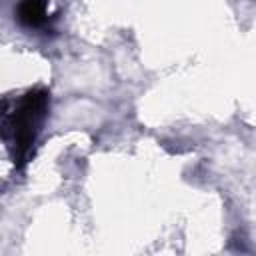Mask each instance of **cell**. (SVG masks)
<instances>
[{
	"mask_svg": "<svg viewBox=\"0 0 256 256\" xmlns=\"http://www.w3.org/2000/svg\"><path fill=\"white\" fill-rule=\"evenodd\" d=\"M48 90L44 88H32L28 90L12 114L6 116L4 122V138L10 140L12 154L18 162H26L32 144L36 140V134L46 118L48 110Z\"/></svg>",
	"mask_w": 256,
	"mask_h": 256,
	"instance_id": "6da1fadb",
	"label": "cell"
},
{
	"mask_svg": "<svg viewBox=\"0 0 256 256\" xmlns=\"http://www.w3.org/2000/svg\"><path fill=\"white\" fill-rule=\"evenodd\" d=\"M46 6L48 0H20L16 8V16L24 26L38 28L46 22Z\"/></svg>",
	"mask_w": 256,
	"mask_h": 256,
	"instance_id": "7a4b0ae2",
	"label": "cell"
}]
</instances>
